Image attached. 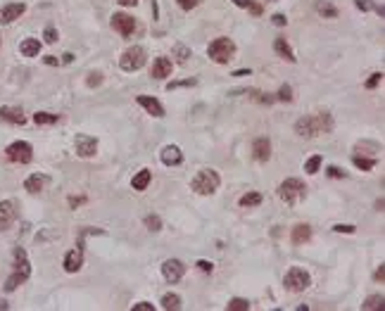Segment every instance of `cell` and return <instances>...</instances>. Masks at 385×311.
<instances>
[{"instance_id": "cell-21", "label": "cell", "mask_w": 385, "mask_h": 311, "mask_svg": "<svg viewBox=\"0 0 385 311\" xmlns=\"http://www.w3.org/2000/svg\"><path fill=\"white\" fill-rule=\"evenodd\" d=\"M150 181H152V171H150V169H141V171L134 176L131 186H134V190H145V188L150 186Z\"/></svg>"}, {"instance_id": "cell-40", "label": "cell", "mask_w": 385, "mask_h": 311, "mask_svg": "<svg viewBox=\"0 0 385 311\" xmlns=\"http://www.w3.org/2000/svg\"><path fill=\"white\" fill-rule=\"evenodd\" d=\"M102 83V74L100 71H93V74H88V86L93 88V86H100Z\"/></svg>"}, {"instance_id": "cell-51", "label": "cell", "mask_w": 385, "mask_h": 311, "mask_svg": "<svg viewBox=\"0 0 385 311\" xmlns=\"http://www.w3.org/2000/svg\"><path fill=\"white\" fill-rule=\"evenodd\" d=\"M46 64H60V60H57V57H53V55H50V57H46Z\"/></svg>"}, {"instance_id": "cell-5", "label": "cell", "mask_w": 385, "mask_h": 311, "mask_svg": "<svg viewBox=\"0 0 385 311\" xmlns=\"http://www.w3.org/2000/svg\"><path fill=\"white\" fill-rule=\"evenodd\" d=\"M285 288L290 290V292H305L307 288H309V283H312V278H309V273L305 271V269H297V266H292L290 271L285 273Z\"/></svg>"}, {"instance_id": "cell-8", "label": "cell", "mask_w": 385, "mask_h": 311, "mask_svg": "<svg viewBox=\"0 0 385 311\" xmlns=\"http://www.w3.org/2000/svg\"><path fill=\"white\" fill-rule=\"evenodd\" d=\"M74 145H76V155L88 159V157H95L98 152V140L93 136H86V133H79L76 140H74Z\"/></svg>"}, {"instance_id": "cell-41", "label": "cell", "mask_w": 385, "mask_h": 311, "mask_svg": "<svg viewBox=\"0 0 385 311\" xmlns=\"http://www.w3.org/2000/svg\"><path fill=\"white\" fill-rule=\"evenodd\" d=\"M43 38H46V43H55V40H57V31L53 29V26H48L46 33H43Z\"/></svg>"}, {"instance_id": "cell-26", "label": "cell", "mask_w": 385, "mask_h": 311, "mask_svg": "<svg viewBox=\"0 0 385 311\" xmlns=\"http://www.w3.org/2000/svg\"><path fill=\"white\" fill-rule=\"evenodd\" d=\"M316 12L323 15V17H328V19H335V17H338V10L333 8L328 0H319V3H316Z\"/></svg>"}, {"instance_id": "cell-36", "label": "cell", "mask_w": 385, "mask_h": 311, "mask_svg": "<svg viewBox=\"0 0 385 311\" xmlns=\"http://www.w3.org/2000/svg\"><path fill=\"white\" fill-rule=\"evenodd\" d=\"M145 226H148L150 231H159V228H162V221H159V216L150 214V216H145Z\"/></svg>"}, {"instance_id": "cell-12", "label": "cell", "mask_w": 385, "mask_h": 311, "mask_svg": "<svg viewBox=\"0 0 385 311\" xmlns=\"http://www.w3.org/2000/svg\"><path fill=\"white\" fill-rule=\"evenodd\" d=\"M81 264H83V249L76 247V249H71V252H67V257H64V271L76 273L81 269Z\"/></svg>"}, {"instance_id": "cell-11", "label": "cell", "mask_w": 385, "mask_h": 311, "mask_svg": "<svg viewBox=\"0 0 385 311\" xmlns=\"http://www.w3.org/2000/svg\"><path fill=\"white\" fill-rule=\"evenodd\" d=\"M24 12H26V5H24V3H10V5H5V8L0 10V22L3 24L15 22V19H19Z\"/></svg>"}, {"instance_id": "cell-15", "label": "cell", "mask_w": 385, "mask_h": 311, "mask_svg": "<svg viewBox=\"0 0 385 311\" xmlns=\"http://www.w3.org/2000/svg\"><path fill=\"white\" fill-rule=\"evenodd\" d=\"M138 105L141 107L148 109V114H152V117H164V107L159 105V100H155V98H148V95H138Z\"/></svg>"}, {"instance_id": "cell-24", "label": "cell", "mask_w": 385, "mask_h": 311, "mask_svg": "<svg viewBox=\"0 0 385 311\" xmlns=\"http://www.w3.org/2000/svg\"><path fill=\"white\" fill-rule=\"evenodd\" d=\"M309 238H312V228L307 224H300L292 228V242H295V245H302V242H307Z\"/></svg>"}, {"instance_id": "cell-48", "label": "cell", "mask_w": 385, "mask_h": 311, "mask_svg": "<svg viewBox=\"0 0 385 311\" xmlns=\"http://www.w3.org/2000/svg\"><path fill=\"white\" fill-rule=\"evenodd\" d=\"M271 22H274L276 26H285V22H288V19H285V15H274V17H271Z\"/></svg>"}, {"instance_id": "cell-2", "label": "cell", "mask_w": 385, "mask_h": 311, "mask_svg": "<svg viewBox=\"0 0 385 311\" xmlns=\"http://www.w3.org/2000/svg\"><path fill=\"white\" fill-rule=\"evenodd\" d=\"M207 53H209V57H212L217 64H228L233 60V55H236V43L231 38H217L209 43Z\"/></svg>"}, {"instance_id": "cell-45", "label": "cell", "mask_w": 385, "mask_h": 311, "mask_svg": "<svg viewBox=\"0 0 385 311\" xmlns=\"http://www.w3.org/2000/svg\"><path fill=\"white\" fill-rule=\"evenodd\" d=\"M197 269H200V271L202 273H212V261H204V259H200V261H197Z\"/></svg>"}, {"instance_id": "cell-4", "label": "cell", "mask_w": 385, "mask_h": 311, "mask_svg": "<svg viewBox=\"0 0 385 311\" xmlns=\"http://www.w3.org/2000/svg\"><path fill=\"white\" fill-rule=\"evenodd\" d=\"M219 183H221V181H219V173L212 171V169H202V171H200L195 179H193L190 188H193L197 195H212V193H217Z\"/></svg>"}, {"instance_id": "cell-31", "label": "cell", "mask_w": 385, "mask_h": 311, "mask_svg": "<svg viewBox=\"0 0 385 311\" xmlns=\"http://www.w3.org/2000/svg\"><path fill=\"white\" fill-rule=\"evenodd\" d=\"M226 309L228 311H247V309H250V302H247V299H240V297H236V299H231V302L226 304Z\"/></svg>"}, {"instance_id": "cell-33", "label": "cell", "mask_w": 385, "mask_h": 311, "mask_svg": "<svg viewBox=\"0 0 385 311\" xmlns=\"http://www.w3.org/2000/svg\"><path fill=\"white\" fill-rule=\"evenodd\" d=\"M319 166H321V155H314L312 159H307L305 171L307 173H316V171H319Z\"/></svg>"}, {"instance_id": "cell-35", "label": "cell", "mask_w": 385, "mask_h": 311, "mask_svg": "<svg viewBox=\"0 0 385 311\" xmlns=\"http://www.w3.org/2000/svg\"><path fill=\"white\" fill-rule=\"evenodd\" d=\"M188 86H195V78H186V81H172L166 91H176V88H188Z\"/></svg>"}, {"instance_id": "cell-16", "label": "cell", "mask_w": 385, "mask_h": 311, "mask_svg": "<svg viewBox=\"0 0 385 311\" xmlns=\"http://www.w3.org/2000/svg\"><path fill=\"white\" fill-rule=\"evenodd\" d=\"M0 119H5L10 124H19V126L26 121V117H24V112L19 107H0Z\"/></svg>"}, {"instance_id": "cell-10", "label": "cell", "mask_w": 385, "mask_h": 311, "mask_svg": "<svg viewBox=\"0 0 385 311\" xmlns=\"http://www.w3.org/2000/svg\"><path fill=\"white\" fill-rule=\"evenodd\" d=\"M112 29L119 31L121 36H131V33L136 31V19L134 17H129V15H124V12H119V15L112 17Z\"/></svg>"}, {"instance_id": "cell-18", "label": "cell", "mask_w": 385, "mask_h": 311, "mask_svg": "<svg viewBox=\"0 0 385 311\" xmlns=\"http://www.w3.org/2000/svg\"><path fill=\"white\" fill-rule=\"evenodd\" d=\"M162 162H164L166 166H176V164H181L183 162L181 150L176 148V145H166V148L162 150Z\"/></svg>"}, {"instance_id": "cell-17", "label": "cell", "mask_w": 385, "mask_h": 311, "mask_svg": "<svg viewBox=\"0 0 385 311\" xmlns=\"http://www.w3.org/2000/svg\"><path fill=\"white\" fill-rule=\"evenodd\" d=\"M252 150H254V159L257 162H267L269 157H271V143H269V138H257Z\"/></svg>"}, {"instance_id": "cell-50", "label": "cell", "mask_w": 385, "mask_h": 311, "mask_svg": "<svg viewBox=\"0 0 385 311\" xmlns=\"http://www.w3.org/2000/svg\"><path fill=\"white\" fill-rule=\"evenodd\" d=\"M119 5H126V8H131V5H136V3H138V0H117Z\"/></svg>"}, {"instance_id": "cell-28", "label": "cell", "mask_w": 385, "mask_h": 311, "mask_svg": "<svg viewBox=\"0 0 385 311\" xmlns=\"http://www.w3.org/2000/svg\"><path fill=\"white\" fill-rule=\"evenodd\" d=\"M364 311H376V309H383V295H371L366 302L362 304Z\"/></svg>"}, {"instance_id": "cell-42", "label": "cell", "mask_w": 385, "mask_h": 311, "mask_svg": "<svg viewBox=\"0 0 385 311\" xmlns=\"http://www.w3.org/2000/svg\"><path fill=\"white\" fill-rule=\"evenodd\" d=\"M176 55H179V60H181V62H186V60L190 57V50L186 46H176Z\"/></svg>"}, {"instance_id": "cell-23", "label": "cell", "mask_w": 385, "mask_h": 311, "mask_svg": "<svg viewBox=\"0 0 385 311\" xmlns=\"http://www.w3.org/2000/svg\"><path fill=\"white\" fill-rule=\"evenodd\" d=\"M274 50L281 55L283 60H288V62H295V53H292V48L285 43V38H276L274 40Z\"/></svg>"}, {"instance_id": "cell-3", "label": "cell", "mask_w": 385, "mask_h": 311, "mask_svg": "<svg viewBox=\"0 0 385 311\" xmlns=\"http://www.w3.org/2000/svg\"><path fill=\"white\" fill-rule=\"evenodd\" d=\"M305 195H307V186L300 179H285L283 183L278 186V197H281L285 204H297Z\"/></svg>"}, {"instance_id": "cell-49", "label": "cell", "mask_w": 385, "mask_h": 311, "mask_svg": "<svg viewBox=\"0 0 385 311\" xmlns=\"http://www.w3.org/2000/svg\"><path fill=\"white\" fill-rule=\"evenodd\" d=\"M383 278H385V269L380 266V269L376 271V280H380V283H383Z\"/></svg>"}, {"instance_id": "cell-47", "label": "cell", "mask_w": 385, "mask_h": 311, "mask_svg": "<svg viewBox=\"0 0 385 311\" xmlns=\"http://www.w3.org/2000/svg\"><path fill=\"white\" fill-rule=\"evenodd\" d=\"M134 311H152V304L150 302H138V304H134Z\"/></svg>"}, {"instance_id": "cell-25", "label": "cell", "mask_w": 385, "mask_h": 311, "mask_svg": "<svg viewBox=\"0 0 385 311\" xmlns=\"http://www.w3.org/2000/svg\"><path fill=\"white\" fill-rule=\"evenodd\" d=\"M0 216H3L0 226L10 224V221L15 218V202H10V200H5V202H0Z\"/></svg>"}, {"instance_id": "cell-44", "label": "cell", "mask_w": 385, "mask_h": 311, "mask_svg": "<svg viewBox=\"0 0 385 311\" xmlns=\"http://www.w3.org/2000/svg\"><path fill=\"white\" fill-rule=\"evenodd\" d=\"M179 5H181V10H193L200 5V0H179Z\"/></svg>"}, {"instance_id": "cell-43", "label": "cell", "mask_w": 385, "mask_h": 311, "mask_svg": "<svg viewBox=\"0 0 385 311\" xmlns=\"http://www.w3.org/2000/svg\"><path fill=\"white\" fill-rule=\"evenodd\" d=\"M333 231H335V233H354V226H350V224H338V226H333Z\"/></svg>"}, {"instance_id": "cell-22", "label": "cell", "mask_w": 385, "mask_h": 311, "mask_svg": "<svg viewBox=\"0 0 385 311\" xmlns=\"http://www.w3.org/2000/svg\"><path fill=\"white\" fill-rule=\"evenodd\" d=\"M314 121H316V131L319 133H330L333 131V119H330L328 112H319V114H314Z\"/></svg>"}, {"instance_id": "cell-30", "label": "cell", "mask_w": 385, "mask_h": 311, "mask_svg": "<svg viewBox=\"0 0 385 311\" xmlns=\"http://www.w3.org/2000/svg\"><path fill=\"white\" fill-rule=\"evenodd\" d=\"M262 204V195L260 193H245L240 197V207H257Z\"/></svg>"}, {"instance_id": "cell-7", "label": "cell", "mask_w": 385, "mask_h": 311, "mask_svg": "<svg viewBox=\"0 0 385 311\" xmlns=\"http://www.w3.org/2000/svg\"><path fill=\"white\" fill-rule=\"evenodd\" d=\"M5 152H8L10 162H15V164H29V162H31V157H33L31 145H29V143H24V140H17V143H12Z\"/></svg>"}, {"instance_id": "cell-29", "label": "cell", "mask_w": 385, "mask_h": 311, "mask_svg": "<svg viewBox=\"0 0 385 311\" xmlns=\"http://www.w3.org/2000/svg\"><path fill=\"white\" fill-rule=\"evenodd\" d=\"M162 306H164V309H172V311H179L181 309V297L179 295H164L162 297Z\"/></svg>"}, {"instance_id": "cell-13", "label": "cell", "mask_w": 385, "mask_h": 311, "mask_svg": "<svg viewBox=\"0 0 385 311\" xmlns=\"http://www.w3.org/2000/svg\"><path fill=\"white\" fill-rule=\"evenodd\" d=\"M295 131H297V136H305V138H314V136H319L314 117H302V119H297V124H295Z\"/></svg>"}, {"instance_id": "cell-19", "label": "cell", "mask_w": 385, "mask_h": 311, "mask_svg": "<svg viewBox=\"0 0 385 311\" xmlns=\"http://www.w3.org/2000/svg\"><path fill=\"white\" fill-rule=\"evenodd\" d=\"M19 53L24 55V57H38V53H40V40L38 38H26L19 46Z\"/></svg>"}, {"instance_id": "cell-52", "label": "cell", "mask_w": 385, "mask_h": 311, "mask_svg": "<svg viewBox=\"0 0 385 311\" xmlns=\"http://www.w3.org/2000/svg\"><path fill=\"white\" fill-rule=\"evenodd\" d=\"M0 309H8V302H3V299H0Z\"/></svg>"}, {"instance_id": "cell-34", "label": "cell", "mask_w": 385, "mask_h": 311, "mask_svg": "<svg viewBox=\"0 0 385 311\" xmlns=\"http://www.w3.org/2000/svg\"><path fill=\"white\" fill-rule=\"evenodd\" d=\"M233 3H236L238 8H247L252 15H262V8H260V5H254L252 0H233Z\"/></svg>"}, {"instance_id": "cell-9", "label": "cell", "mask_w": 385, "mask_h": 311, "mask_svg": "<svg viewBox=\"0 0 385 311\" xmlns=\"http://www.w3.org/2000/svg\"><path fill=\"white\" fill-rule=\"evenodd\" d=\"M183 273H186V266L183 261L179 259H166L164 264H162V276H164L169 283H179L183 278Z\"/></svg>"}, {"instance_id": "cell-32", "label": "cell", "mask_w": 385, "mask_h": 311, "mask_svg": "<svg viewBox=\"0 0 385 311\" xmlns=\"http://www.w3.org/2000/svg\"><path fill=\"white\" fill-rule=\"evenodd\" d=\"M352 162H354V166H357V169H362V171H369V169L376 166V159H366V157H354Z\"/></svg>"}, {"instance_id": "cell-38", "label": "cell", "mask_w": 385, "mask_h": 311, "mask_svg": "<svg viewBox=\"0 0 385 311\" xmlns=\"http://www.w3.org/2000/svg\"><path fill=\"white\" fill-rule=\"evenodd\" d=\"M380 81H383V74H380V71H376V74H371V78L366 81V83H364V86L369 88V91H373V88H376Z\"/></svg>"}, {"instance_id": "cell-6", "label": "cell", "mask_w": 385, "mask_h": 311, "mask_svg": "<svg viewBox=\"0 0 385 311\" xmlns=\"http://www.w3.org/2000/svg\"><path fill=\"white\" fill-rule=\"evenodd\" d=\"M119 64H121V69L124 71H138L143 64H145V50H143L141 46L129 48V50L121 55Z\"/></svg>"}, {"instance_id": "cell-20", "label": "cell", "mask_w": 385, "mask_h": 311, "mask_svg": "<svg viewBox=\"0 0 385 311\" xmlns=\"http://www.w3.org/2000/svg\"><path fill=\"white\" fill-rule=\"evenodd\" d=\"M46 183H48V179L43 176V173H33V176H29V179H26L24 188H26L29 193H40V190L46 188Z\"/></svg>"}, {"instance_id": "cell-39", "label": "cell", "mask_w": 385, "mask_h": 311, "mask_svg": "<svg viewBox=\"0 0 385 311\" xmlns=\"http://www.w3.org/2000/svg\"><path fill=\"white\" fill-rule=\"evenodd\" d=\"M354 5L362 10V12H369V10L376 8V5H373V0H354Z\"/></svg>"}, {"instance_id": "cell-14", "label": "cell", "mask_w": 385, "mask_h": 311, "mask_svg": "<svg viewBox=\"0 0 385 311\" xmlns=\"http://www.w3.org/2000/svg\"><path fill=\"white\" fill-rule=\"evenodd\" d=\"M172 71H174V64L169 57H157L155 60V64H152V76L155 78H166V76H172Z\"/></svg>"}, {"instance_id": "cell-46", "label": "cell", "mask_w": 385, "mask_h": 311, "mask_svg": "<svg viewBox=\"0 0 385 311\" xmlns=\"http://www.w3.org/2000/svg\"><path fill=\"white\" fill-rule=\"evenodd\" d=\"M328 176L330 179H345V171H340L338 166H328Z\"/></svg>"}, {"instance_id": "cell-27", "label": "cell", "mask_w": 385, "mask_h": 311, "mask_svg": "<svg viewBox=\"0 0 385 311\" xmlns=\"http://www.w3.org/2000/svg\"><path fill=\"white\" fill-rule=\"evenodd\" d=\"M57 114H50V112H36L33 114V121L38 126H50V124H57Z\"/></svg>"}, {"instance_id": "cell-1", "label": "cell", "mask_w": 385, "mask_h": 311, "mask_svg": "<svg viewBox=\"0 0 385 311\" xmlns=\"http://www.w3.org/2000/svg\"><path fill=\"white\" fill-rule=\"evenodd\" d=\"M29 273H31V266H29V259H26V252H24L22 247H17L15 249V271H12V276H10L8 283H5V290H8V292L17 290V285H22L24 280L29 278Z\"/></svg>"}, {"instance_id": "cell-37", "label": "cell", "mask_w": 385, "mask_h": 311, "mask_svg": "<svg viewBox=\"0 0 385 311\" xmlns=\"http://www.w3.org/2000/svg\"><path fill=\"white\" fill-rule=\"evenodd\" d=\"M278 100H283V102H290L292 100V88L285 83V86H281V91H278Z\"/></svg>"}]
</instances>
